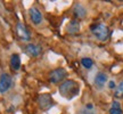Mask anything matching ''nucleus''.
Segmentation results:
<instances>
[{
    "label": "nucleus",
    "instance_id": "1",
    "mask_svg": "<svg viewBox=\"0 0 123 114\" xmlns=\"http://www.w3.org/2000/svg\"><path fill=\"white\" fill-rule=\"evenodd\" d=\"M58 90L62 97H64L66 99H72L79 95L80 84L75 80H65L61 83Z\"/></svg>",
    "mask_w": 123,
    "mask_h": 114
},
{
    "label": "nucleus",
    "instance_id": "2",
    "mask_svg": "<svg viewBox=\"0 0 123 114\" xmlns=\"http://www.w3.org/2000/svg\"><path fill=\"white\" fill-rule=\"evenodd\" d=\"M91 32L92 34L96 37L98 40L100 41H106V40L110 38V29L104 25V24H96V25H92L91 26Z\"/></svg>",
    "mask_w": 123,
    "mask_h": 114
},
{
    "label": "nucleus",
    "instance_id": "3",
    "mask_svg": "<svg viewBox=\"0 0 123 114\" xmlns=\"http://www.w3.org/2000/svg\"><path fill=\"white\" fill-rule=\"evenodd\" d=\"M67 76V72L63 67H58L49 73V82L50 83H59Z\"/></svg>",
    "mask_w": 123,
    "mask_h": 114
},
{
    "label": "nucleus",
    "instance_id": "4",
    "mask_svg": "<svg viewBox=\"0 0 123 114\" xmlns=\"http://www.w3.org/2000/svg\"><path fill=\"white\" fill-rule=\"evenodd\" d=\"M38 105H39L40 110L42 111H48L54 106V99L51 95L49 94H41L38 97Z\"/></svg>",
    "mask_w": 123,
    "mask_h": 114
},
{
    "label": "nucleus",
    "instance_id": "5",
    "mask_svg": "<svg viewBox=\"0 0 123 114\" xmlns=\"http://www.w3.org/2000/svg\"><path fill=\"white\" fill-rule=\"evenodd\" d=\"M13 86V79L8 73H2L0 75V92H7Z\"/></svg>",
    "mask_w": 123,
    "mask_h": 114
},
{
    "label": "nucleus",
    "instance_id": "6",
    "mask_svg": "<svg viewBox=\"0 0 123 114\" xmlns=\"http://www.w3.org/2000/svg\"><path fill=\"white\" fill-rule=\"evenodd\" d=\"M29 14H30V18L33 24L39 25L40 23L42 22V14H41V12H40L37 7H34V6L31 7V8L29 9Z\"/></svg>",
    "mask_w": 123,
    "mask_h": 114
},
{
    "label": "nucleus",
    "instance_id": "7",
    "mask_svg": "<svg viewBox=\"0 0 123 114\" xmlns=\"http://www.w3.org/2000/svg\"><path fill=\"white\" fill-rule=\"evenodd\" d=\"M16 32H17L18 37L22 40H24V41H29L30 40V38H31L30 32L27 31L26 26H24L22 23H17V25H16Z\"/></svg>",
    "mask_w": 123,
    "mask_h": 114
},
{
    "label": "nucleus",
    "instance_id": "8",
    "mask_svg": "<svg viewBox=\"0 0 123 114\" xmlns=\"http://www.w3.org/2000/svg\"><path fill=\"white\" fill-rule=\"evenodd\" d=\"M25 51H26L30 56L37 57L41 54V47H40L39 44H26V47H25Z\"/></svg>",
    "mask_w": 123,
    "mask_h": 114
},
{
    "label": "nucleus",
    "instance_id": "9",
    "mask_svg": "<svg viewBox=\"0 0 123 114\" xmlns=\"http://www.w3.org/2000/svg\"><path fill=\"white\" fill-rule=\"evenodd\" d=\"M106 81H107V75L104 73V72H99L97 73L96 76H95V86L98 89H101V88L105 86Z\"/></svg>",
    "mask_w": 123,
    "mask_h": 114
},
{
    "label": "nucleus",
    "instance_id": "10",
    "mask_svg": "<svg viewBox=\"0 0 123 114\" xmlns=\"http://www.w3.org/2000/svg\"><path fill=\"white\" fill-rule=\"evenodd\" d=\"M73 14L76 18H83L87 15V10L81 4H76L73 8Z\"/></svg>",
    "mask_w": 123,
    "mask_h": 114
},
{
    "label": "nucleus",
    "instance_id": "11",
    "mask_svg": "<svg viewBox=\"0 0 123 114\" xmlns=\"http://www.w3.org/2000/svg\"><path fill=\"white\" fill-rule=\"evenodd\" d=\"M66 30L68 33L71 34H74V33H78L80 31V23L76 21V19H72L68 22L67 24V27H66Z\"/></svg>",
    "mask_w": 123,
    "mask_h": 114
},
{
    "label": "nucleus",
    "instance_id": "12",
    "mask_svg": "<svg viewBox=\"0 0 123 114\" xmlns=\"http://www.w3.org/2000/svg\"><path fill=\"white\" fill-rule=\"evenodd\" d=\"M10 66L15 71L19 70V67H21V57H19L18 54H13L10 56Z\"/></svg>",
    "mask_w": 123,
    "mask_h": 114
},
{
    "label": "nucleus",
    "instance_id": "13",
    "mask_svg": "<svg viewBox=\"0 0 123 114\" xmlns=\"http://www.w3.org/2000/svg\"><path fill=\"white\" fill-rule=\"evenodd\" d=\"M78 114H96V111H95V107L91 103H88L84 107H82L78 112Z\"/></svg>",
    "mask_w": 123,
    "mask_h": 114
},
{
    "label": "nucleus",
    "instance_id": "14",
    "mask_svg": "<svg viewBox=\"0 0 123 114\" xmlns=\"http://www.w3.org/2000/svg\"><path fill=\"white\" fill-rule=\"evenodd\" d=\"M110 114H122V108L119 101H113L110 108Z\"/></svg>",
    "mask_w": 123,
    "mask_h": 114
},
{
    "label": "nucleus",
    "instance_id": "15",
    "mask_svg": "<svg viewBox=\"0 0 123 114\" xmlns=\"http://www.w3.org/2000/svg\"><path fill=\"white\" fill-rule=\"evenodd\" d=\"M81 64L86 67V69H90L92 65H93V62H92L91 58H88V57H84L81 59Z\"/></svg>",
    "mask_w": 123,
    "mask_h": 114
},
{
    "label": "nucleus",
    "instance_id": "16",
    "mask_svg": "<svg viewBox=\"0 0 123 114\" xmlns=\"http://www.w3.org/2000/svg\"><path fill=\"white\" fill-rule=\"evenodd\" d=\"M115 97H123V81H121L117 87L115 89V92H114Z\"/></svg>",
    "mask_w": 123,
    "mask_h": 114
},
{
    "label": "nucleus",
    "instance_id": "17",
    "mask_svg": "<svg viewBox=\"0 0 123 114\" xmlns=\"http://www.w3.org/2000/svg\"><path fill=\"white\" fill-rule=\"evenodd\" d=\"M108 87H110V88H112V89H113V88L115 87L114 81H110V83H108Z\"/></svg>",
    "mask_w": 123,
    "mask_h": 114
}]
</instances>
